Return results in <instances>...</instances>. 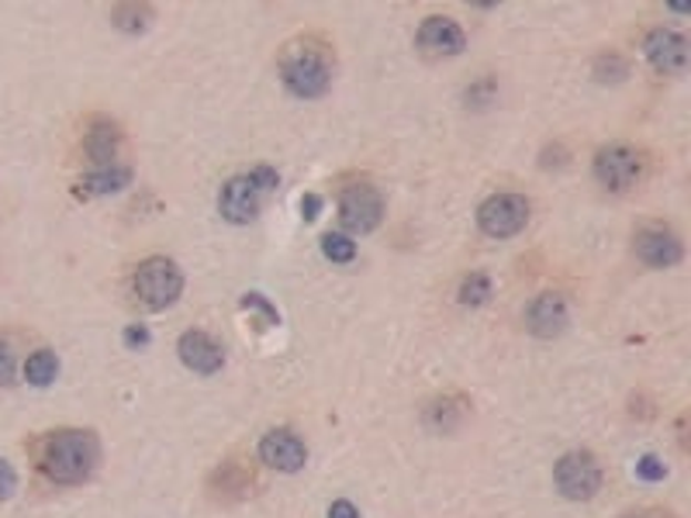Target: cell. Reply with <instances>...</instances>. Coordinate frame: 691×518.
Here are the masks:
<instances>
[{
    "mask_svg": "<svg viewBox=\"0 0 691 518\" xmlns=\"http://www.w3.org/2000/svg\"><path fill=\"white\" fill-rule=\"evenodd\" d=\"M149 21H153V8L149 4H114L111 8V24L122 28V32H129V35L145 32Z\"/></svg>",
    "mask_w": 691,
    "mask_h": 518,
    "instance_id": "d6986e66",
    "label": "cell"
},
{
    "mask_svg": "<svg viewBox=\"0 0 691 518\" xmlns=\"http://www.w3.org/2000/svg\"><path fill=\"white\" fill-rule=\"evenodd\" d=\"M55 374H59V359H55L52 349H39V353L28 356V363H24V377H28V384H35V387L52 384Z\"/></svg>",
    "mask_w": 691,
    "mask_h": 518,
    "instance_id": "ffe728a7",
    "label": "cell"
},
{
    "mask_svg": "<svg viewBox=\"0 0 691 518\" xmlns=\"http://www.w3.org/2000/svg\"><path fill=\"white\" fill-rule=\"evenodd\" d=\"M83 152L87 160L94 163L98 170L101 166H114L118 152H122V129H118V121L98 114L87 121V132H83Z\"/></svg>",
    "mask_w": 691,
    "mask_h": 518,
    "instance_id": "8fae6325",
    "label": "cell"
},
{
    "mask_svg": "<svg viewBox=\"0 0 691 518\" xmlns=\"http://www.w3.org/2000/svg\"><path fill=\"white\" fill-rule=\"evenodd\" d=\"M529 222V201L522 194H491L477 207V225L491 238H512Z\"/></svg>",
    "mask_w": 691,
    "mask_h": 518,
    "instance_id": "5b68a950",
    "label": "cell"
},
{
    "mask_svg": "<svg viewBox=\"0 0 691 518\" xmlns=\"http://www.w3.org/2000/svg\"><path fill=\"white\" fill-rule=\"evenodd\" d=\"M643 52L657 73H681L688 67V42L668 28H653L643 42Z\"/></svg>",
    "mask_w": 691,
    "mask_h": 518,
    "instance_id": "5bb4252c",
    "label": "cell"
},
{
    "mask_svg": "<svg viewBox=\"0 0 691 518\" xmlns=\"http://www.w3.org/2000/svg\"><path fill=\"white\" fill-rule=\"evenodd\" d=\"M132 287H135V297L149 312H163L180 297V291H184V273H180V266L173 260L153 256V260L139 263Z\"/></svg>",
    "mask_w": 691,
    "mask_h": 518,
    "instance_id": "3957f363",
    "label": "cell"
},
{
    "mask_svg": "<svg viewBox=\"0 0 691 518\" xmlns=\"http://www.w3.org/2000/svg\"><path fill=\"white\" fill-rule=\"evenodd\" d=\"M260 201H263V194L253 187L250 176H232L228 184L222 187L219 211H222V219L232 222V225H250L260 215Z\"/></svg>",
    "mask_w": 691,
    "mask_h": 518,
    "instance_id": "7c38bea8",
    "label": "cell"
},
{
    "mask_svg": "<svg viewBox=\"0 0 691 518\" xmlns=\"http://www.w3.org/2000/svg\"><path fill=\"white\" fill-rule=\"evenodd\" d=\"M637 474L643 477V480H664L668 477V467L657 460V456H643V460L637 464Z\"/></svg>",
    "mask_w": 691,
    "mask_h": 518,
    "instance_id": "484cf974",
    "label": "cell"
},
{
    "mask_svg": "<svg viewBox=\"0 0 691 518\" xmlns=\"http://www.w3.org/2000/svg\"><path fill=\"white\" fill-rule=\"evenodd\" d=\"M467 415V398H460V394H449V398H439L436 405L426 408V421L433 425V429H457L460 418Z\"/></svg>",
    "mask_w": 691,
    "mask_h": 518,
    "instance_id": "ac0fdd59",
    "label": "cell"
},
{
    "mask_svg": "<svg viewBox=\"0 0 691 518\" xmlns=\"http://www.w3.org/2000/svg\"><path fill=\"white\" fill-rule=\"evenodd\" d=\"M176 353H180V359H184V367H191L194 374H219L225 363L222 346L207 332H197V328L180 335Z\"/></svg>",
    "mask_w": 691,
    "mask_h": 518,
    "instance_id": "4fadbf2b",
    "label": "cell"
},
{
    "mask_svg": "<svg viewBox=\"0 0 691 518\" xmlns=\"http://www.w3.org/2000/svg\"><path fill=\"white\" fill-rule=\"evenodd\" d=\"M14 487H18V474L8 460H0V501L11 498L14 495Z\"/></svg>",
    "mask_w": 691,
    "mask_h": 518,
    "instance_id": "83f0119b",
    "label": "cell"
},
{
    "mask_svg": "<svg viewBox=\"0 0 691 518\" xmlns=\"http://www.w3.org/2000/svg\"><path fill=\"white\" fill-rule=\"evenodd\" d=\"M256 484V474L243 464V460H225L212 477H207V491L219 501H235V498H246Z\"/></svg>",
    "mask_w": 691,
    "mask_h": 518,
    "instance_id": "2e32d148",
    "label": "cell"
},
{
    "mask_svg": "<svg viewBox=\"0 0 691 518\" xmlns=\"http://www.w3.org/2000/svg\"><path fill=\"white\" fill-rule=\"evenodd\" d=\"M626 518H653V515H626Z\"/></svg>",
    "mask_w": 691,
    "mask_h": 518,
    "instance_id": "1f68e13d",
    "label": "cell"
},
{
    "mask_svg": "<svg viewBox=\"0 0 691 518\" xmlns=\"http://www.w3.org/2000/svg\"><path fill=\"white\" fill-rule=\"evenodd\" d=\"M322 253L333 263H349V260H356V242L349 235L328 232V235H322Z\"/></svg>",
    "mask_w": 691,
    "mask_h": 518,
    "instance_id": "44dd1931",
    "label": "cell"
},
{
    "mask_svg": "<svg viewBox=\"0 0 691 518\" xmlns=\"http://www.w3.org/2000/svg\"><path fill=\"white\" fill-rule=\"evenodd\" d=\"M302 211H305V222H312V219H318V211H322V197H315V194H308V197L302 201Z\"/></svg>",
    "mask_w": 691,
    "mask_h": 518,
    "instance_id": "4dcf8cb0",
    "label": "cell"
},
{
    "mask_svg": "<svg viewBox=\"0 0 691 518\" xmlns=\"http://www.w3.org/2000/svg\"><path fill=\"white\" fill-rule=\"evenodd\" d=\"M132 173L125 166H101L94 173H87L77 184V197H104V194H118L122 187H129Z\"/></svg>",
    "mask_w": 691,
    "mask_h": 518,
    "instance_id": "e0dca14e",
    "label": "cell"
},
{
    "mask_svg": "<svg viewBox=\"0 0 691 518\" xmlns=\"http://www.w3.org/2000/svg\"><path fill=\"white\" fill-rule=\"evenodd\" d=\"M553 480L557 491L570 501H591L598 491H602V467L588 453V449H575L563 453L557 467H553Z\"/></svg>",
    "mask_w": 691,
    "mask_h": 518,
    "instance_id": "277c9868",
    "label": "cell"
},
{
    "mask_svg": "<svg viewBox=\"0 0 691 518\" xmlns=\"http://www.w3.org/2000/svg\"><path fill=\"white\" fill-rule=\"evenodd\" d=\"M243 308H256V312H263L270 325H277V322H281L277 308H274V304H270L263 294H246V297H243Z\"/></svg>",
    "mask_w": 691,
    "mask_h": 518,
    "instance_id": "d4e9b609",
    "label": "cell"
},
{
    "mask_svg": "<svg viewBox=\"0 0 691 518\" xmlns=\"http://www.w3.org/2000/svg\"><path fill=\"white\" fill-rule=\"evenodd\" d=\"M633 253L657 270H668L681 260V238L668 225H643L633 235Z\"/></svg>",
    "mask_w": 691,
    "mask_h": 518,
    "instance_id": "9c48e42d",
    "label": "cell"
},
{
    "mask_svg": "<svg viewBox=\"0 0 691 518\" xmlns=\"http://www.w3.org/2000/svg\"><path fill=\"white\" fill-rule=\"evenodd\" d=\"M629 73V67H626V59L619 55V52H602L595 59V77L602 80V83H619L622 77Z\"/></svg>",
    "mask_w": 691,
    "mask_h": 518,
    "instance_id": "603a6c76",
    "label": "cell"
},
{
    "mask_svg": "<svg viewBox=\"0 0 691 518\" xmlns=\"http://www.w3.org/2000/svg\"><path fill=\"white\" fill-rule=\"evenodd\" d=\"M35 460H39V470L52 484H83L101 460V446L94 433L55 429L39 439Z\"/></svg>",
    "mask_w": 691,
    "mask_h": 518,
    "instance_id": "6da1fadb",
    "label": "cell"
},
{
    "mask_svg": "<svg viewBox=\"0 0 691 518\" xmlns=\"http://www.w3.org/2000/svg\"><path fill=\"white\" fill-rule=\"evenodd\" d=\"M125 343H129V346H145V343H149V332H145L142 325H129V328H125Z\"/></svg>",
    "mask_w": 691,
    "mask_h": 518,
    "instance_id": "f546056e",
    "label": "cell"
},
{
    "mask_svg": "<svg viewBox=\"0 0 691 518\" xmlns=\"http://www.w3.org/2000/svg\"><path fill=\"white\" fill-rule=\"evenodd\" d=\"M488 297H491V281L485 277V273H470V277H464L460 304H470V308H477V304H485Z\"/></svg>",
    "mask_w": 691,
    "mask_h": 518,
    "instance_id": "7402d4cb",
    "label": "cell"
},
{
    "mask_svg": "<svg viewBox=\"0 0 691 518\" xmlns=\"http://www.w3.org/2000/svg\"><path fill=\"white\" fill-rule=\"evenodd\" d=\"M526 325L532 335H539V339H553V335H560L567 325V301L560 294H539L529 304Z\"/></svg>",
    "mask_w": 691,
    "mask_h": 518,
    "instance_id": "9a60e30c",
    "label": "cell"
},
{
    "mask_svg": "<svg viewBox=\"0 0 691 518\" xmlns=\"http://www.w3.org/2000/svg\"><path fill=\"white\" fill-rule=\"evenodd\" d=\"M11 380H14V353L4 339H0V387H8Z\"/></svg>",
    "mask_w": 691,
    "mask_h": 518,
    "instance_id": "4316f807",
    "label": "cell"
},
{
    "mask_svg": "<svg viewBox=\"0 0 691 518\" xmlns=\"http://www.w3.org/2000/svg\"><path fill=\"white\" fill-rule=\"evenodd\" d=\"M250 180H253V187H256L260 194H270V191H277V184H281V176H277V170H270V166H256V170L250 173Z\"/></svg>",
    "mask_w": 691,
    "mask_h": 518,
    "instance_id": "cb8c5ba5",
    "label": "cell"
},
{
    "mask_svg": "<svg viewBox=\"0 0 691 518\" xmlns=\"http://www.w3.org/2000/svg\"><path fill=\"white\" fill-rule=\"evenodd\" d=\"M643 176V156L633 145H606L595 156V180L606 191H629Z\"/></svg>",
    "mask_w": 691,
    "mask_h": 518,
    "instance_id": "8992f818",
    "label": "cell"
},
{
    "mask_svg": "<svg viewBox=\"0 0 691 518\" xmlns=\"http://www.w3.org/2000/svg\"><path fill=\"white\" fill-rule=\"evenodd\" d=\"M384 219V197L377 187L370 184H353L343 191L339 197V222L343 228L356 232V235H367L380 225Z\"/></svg>",
    "mask_w": 691,
    "mask_h": 518,
    "instance_id": "52a82bcc",
    "label": "cell"
},
{
    "mask_svg": "<svg viewBox=\"0 0 691 518\" xmlns=\"http://www.w3.org/2000/svg\"><path fill=\"white\" fill-rule=\"evenodd\" d=\"M260 460L281 474H297L308 460V449L291 429H274L260 439Z\"/></svg>",
    "mask_w": 691,
    "mask_h": 518,
    "instance_id": "30bf717a",
    "label": "cell"
},
{
    "mask_svg": "<svg viewBox=\"0 0 691 518\" xmlns=\"http://www.w3.org/2000/svg\"><path fill=\"white\" fill-rule=\"evenodd\" d=\"M467 45V35L464 28L454 21V18H426L423 28H418V49L429 59H449V55H460Z\"/></svg>",
    "mask_w": 691,
    "mask_h": 518,
    "instance_id": "ba28073f",
    "label": "cell"
},
{
    "mask_svg": "<svg viewBox=\"0 0 691 518\" xmlns=\"http://www.w3.org/2000/svg\"><path fill=\"white\" fill-rule=\"evenodd\" d=\"M328 518H359V511H356L353 501H333V508H328Z\"/></svg>",
    "mask_w": 691,
    "mask_h": 518,
    "instance_id": "f1b7e54d",
    "label": "cell"
},
{
    "mask_svg": "<svg viewBox=\"0 0 691 518\" xmlns=\"http://www.w3.org/2000/svg\"><path fill=\"white\" fill-rule=\"evenodd\" d=\"M336 55L333 45L318 35H302L284 45L281 52V80L294 98H322L333 83Z\"/></svg>",
    "mask_w": 691,
    "mask_h": 518,
    "instance_id": "7a4b0ae2",
    "label": "cell"
}]
</instances>
